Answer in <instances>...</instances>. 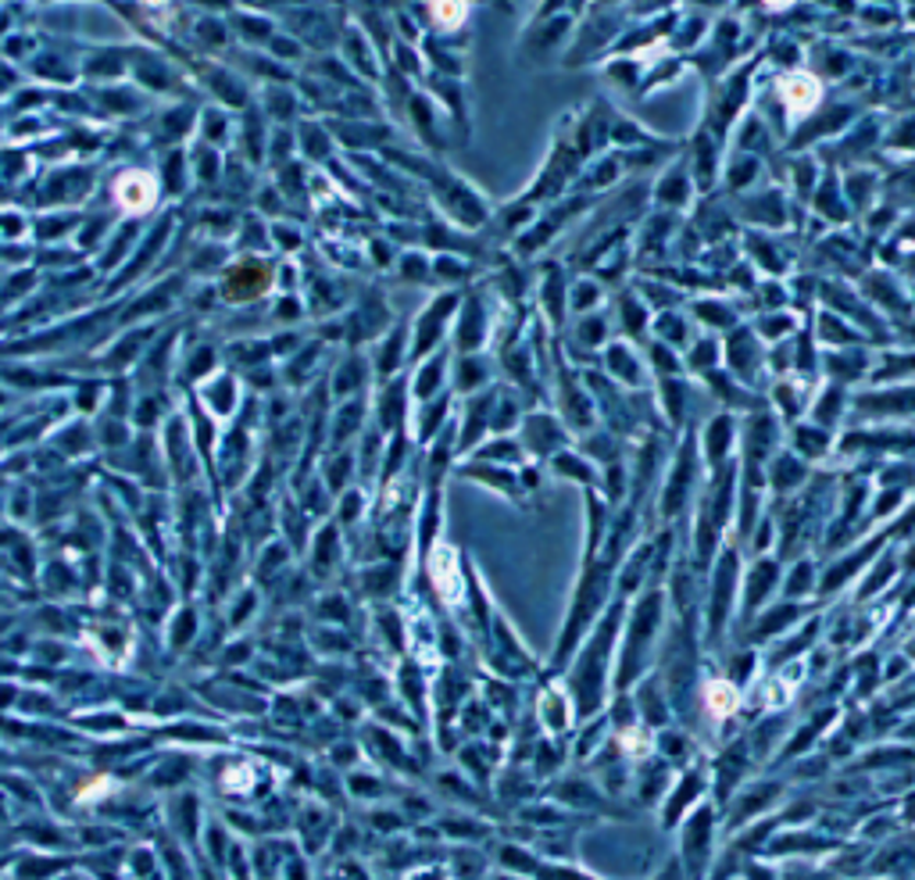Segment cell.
I'll list each match as a JSON object with an SVG mask.
<instances>
[{"mask_svg": "<svg viewBox=\"0 0 915 880\" xmlns=\"http://www.w3.org/2000/svg\"><path fill=\"white\" fill-rule=\"evenodd\" d=\"M701 483H705V466L698 452V430H690L676 441L673 455H668L665 477L659 483V494H654V512H659L662 526H683L690 519V508L701 494Z\"/></svg>", "mask_w": 915, "mask_h": 880, "instance_id": "obj_1", "label": "cell"}, {"mask_svg": "<svg viewBox=\"0 0 915 880\" xmlns=\"http://www.w3.org/2000/svg\"><path fill=\"white\" fill-rule=\"evenodd\" d=\"M762 65H766L762 54H747V58L741 65H733L727 76H719L716 83H708L705 107H701V126L705 129H712L716 137L730 140L733 126L751 112L747 104L758 98L755 79L762 72Z\"/></svg>", "mask_w": 915, "mask_h": 880, "instance_id": "obj_2", "label": "cell"}, {"mask_svg": "<svg viewBox=\"0 0 915 880\" xmlns=\"http://www.w3.org/2000/svg\"><path fill=\"white\" fill-rule=\"evenodd\" d=\"M665 608H668V594H665L662 584L637 594L630 622H626V655H622V676H619L622 687L644 673L654 644H659V638H662Z\"/></svg>", "mask_w": 915, "mask_h": 880, "instance_id": "obj_3", "label": "cell"}, {"mask_svg": "<svg viewBox=\"0 0 915 880\" xmlns=\"http://www.w3.org/2000/svg\"><path fill=\"white\" fill-rule=\"evenodd\" d=\"M741 580H744V551L727 540L708 570V598H705V633L708 641H719L736 619L741 605Z\"/></svg>", "mask_w": 915, "mask_h": 880, "instance_id": "obj_4", "label": "cell"}, {"mask_svg": "<svg viewBox=\"0 0 915 880\" xmlns=\"http://www.w3.org/2000/svg\"><path fill=\"white\" fill-rule=\"evenodd\" d=\"M872 491H877V483H872V472L869 469L866 472H851L848 480H840L837 501H833V516H830L826 534H823V548L830 555H837L844 548L858 545V537H862V516H869Z\"/></svg>", "mask_w": 915, "mask_h": 880, "instance_id": "obj_5", "label": "cell"}, {"mask_svg": "<svg viewBox=\"0 0 915 880\" xmlns=\"http://www.w3.org/2000/svg\"><path fill=\"white\" fill-rule=\"evenodd\" d=\"M741 229H762V233H787L798 226V201L787 194L784 183H762L758 191L733 201Z\"/></svg>", "mask_w": 915, "mask_h": 880, "instance_id": "obj_6", "label": "cell"}, {"mask_svg": "<svg viewBox=\"0 0 915 880\" xmlns=\"http://www.w3.org/2000/svg\"><path fill=\"white\" fill-rule=\"evenodd\" d=\"M722 369L736 376L747 390L766 398V390L773 387L769 376V347L758 341V333L751 330V322L736 327L733 333L722 336Z\"/></svg>", "mask_w": 915, "mask_h": 880, "instance_id": "obj_7", "label": "cell"}, {"mask_svg": "<svg viewBox=\"0 0 915 880\" xmlns=\"http://www.w3.org/2000/svg\"><path fill=\"white\" fill-rule=\"evenodd\" d=\"M683 158L698 186V197H712L722 191V161H727V140L716 137L712 129H705L701 122L694 126V133L683 140Z\"/></svg>", "mask_w": 915, "mask_h": 880, "instance_id": "obj_8", "label": "cell"}, {"mask_svg": "<svg viewBox=\"0 0 915 880\" xmlns=\"http://www.w3.org/2000/svg\"><path fill=\"white\" fill-rule=\"evenodd\" d=\"M780 587H784V559L780 555H758V559H751L747 570H744V580H741V605H736V619L747 627L762 608L773 605Z\"/></svg>", "mask_w": 915, "mask_h": 880, "instance_id": "obj_9", "label": "cell"}, {"mask_svg": "<svg viewBox=\"0 0 915 880\" xmlns=\"http://www.w3.org/2000/svg\"><path fill=\"white\" fill-rule=\"evenodd\" d=\"M698 186H694V175L687 169V158L683 151L676 158H668L665 165L659 169L651 183V205L654 212H668V215H679V219H687L698 205Z\"/></svg>", "mask_w": 915, "mask_h": 880, "instance_id": "obj_10", "label": "cell"}, {"mask_svg": "<svg viewBox=\"0 0 915 880\" xmlns=\"http://www.w3.org/2000/svg\"><path fill=\"white\" fill-rule=\"evenodd\" d=\"M698 452L705 472H719L736 462L741 452V415L733 412H712L698 426Z\"/></svg>", "mask_w": 915, "mask_h": 880, "instance_id": "obj_11", "label": "cell"}, {"mask_svg": "<svg viewBox=\"0 0 915 880\" xmlns=\"http://www.w3.org/2000/svg\"><path fill=\"white\" fill-rule=\"evenodd\" d=\"M855 287H858V294H862L872 308L880 311L887 322H897V319H905V316H912V311H915L912 287H905L901 276L891 273V268H883V265L866 268V273L858 276Z\"/></svg>", "mask_w": 915, "mask_h": 880, "instance_id": "obj_12", "label": "cell"}, {"mask_svg": "<svg viewBox=\"0 0 915 880\" xmlns=\"http://www.w3.org/2000/svg\"><path fill=\"white\" fill-rule=\"evenodd\" d=\"M687 316L694 319V327L716 336H727L736 327H744V305L741 297H733L727 290H708V294H690Z\"/></svg>", "mask_w": 915, "mask_h": 880, "instance_id": "obj_13", "label": "cell"}, {"mask_svg": "<svg viewBox=\"0 0 915 880\" xmlns=\"http://www.w3.org/2000/svg\"><path fill=\"white\" fill-rule=\"evenodd\" d=\"M741 254L762 279H790V273H794V259H790L784 233L744 229L741 233Z\"/></svg>", "mask_w": 915, "mask_h": 880, "instance_id": "obj_14", "label": "cell"}, {"mask_svg": "<svg viewBox=\"0 0 915 880\" xmlns=\"http://www.w3.org/2000/svg\"><path fill=\"white\" fill-rule=\"evenodd\" d=\"M877 351L880 347H872V344L823 351V384H840L848 390H862L869 384L872 365H877Z\"/></svg>", "mask_w": 915, "mask_h": 880, "instance_id": "obj_15", "label": "cell"}, {"mask_svg": "<svg viewBox=\"0 0 915 880\" xmlns=\"http://www.w3.org/2000/svg\"><path fill=\"white\" fill-rule=\"evenodd\" d=\"M698 380L690 376H676V380H662L654 384V401H659V415L665 419L668 433L679 441L683 433H690V419H694V395H698Z\"/></svg>", "mask_w": 915, "mask_h": 880, "instance_id": "obj_16", "label": "cell"}, {"mask_svg": "<svg viewBox=\"0 0 915 880\" xmlns=\"http://www.w3.org/2000/svg\"><path fill=\"white\" fill-rule=\"evenodd\" d=\"M815 466H809L804 462V458H798L794 452L784 448L773 455V462H769V469H766V491H769V501L773 505H784V501H794L804 487L812 483V472Z\"/></svg>", "mask_w": 915, "mask_h": 880, "instance_id": "obj_17", "label": "cell"}, {"mask_svg": "<svg viewBox=\"0 0 915 880\" xmlns=\"http://www.w3.org/2000/svg\"><path fill=\"white\" fill-rule=\"evenodd\" d=\"M605 373L622 390H648V387H654L651 369H648V362H644V347L622 341V336L605 347Z\"/></svg>", "mask_w": 915, "mask_h": 880, "instance_id": "obj_18", "label": "cell"}, {"mask_svg": "<svg viewBox=\"0 0 915 880\" xmlns=\"http://www.w3.org/2000/svg\"><path fill=\"white\" fill-rule=\"evenodd\" d=\"M809 212L815 215V222H823L826 229H848V226L858 222L851 205H848V197H844V183H840L837 169L823 172V180H819L815 194L809 201Z\"/></svg>", "mask_w": 915, "mask_h": 880, "instance_id": "obj_19", "label": "cell"}, {"mask_svg": "<svg viewBox=\"0 0 915 880\" xmlns=\"http://www.w3.org/2000/svg\"><path fill=\"white\" fill-rule=\"evenodd\" d=\"M701 390L708 398L716 401V412H733V415H747V412H755L762 409V404H769L762 395H755V390H747L736 376H730L727 369H716V373H708L705 380H698Z\"/></svg>", "mask_w": 915, "mask_h": 880, "instance_id": "obj_20", "label": "cell"}, {"mask_svg": "<svg viewBox=\"0 0 915 880\" xmlns=\"http://www.w3.org/2000/svg\"><path fill=\"white\" fill-rule=\"evenodd\" d=\"M837 441H840V433L819 426L812 419H801V423L787 426V437H784L787 448L798 458H804L809 466H823L826 458H837Z\"/></svg>", "mask_w": 915, "mask_h": 880, "instance_id": "obj_21", "label": "cell"}, {"mask_svg": "<svg viewBox=\"0 0 915 880\" xmlns=\"http://www.w3.org/2000/svg\"><path fill=\"white\" fill-rule=\"evenodd\" d=\"M809 613H812V602H787V598L773 602L769 608H762V613L747 622L751 644H762L769 638H787Z\"/></svg>", "mask_w": 915, "mask_h": 880, "instance_id": "obj_22", "label": "cell"}, {"mask_svg": "<svg viewBox=\"0 0 915 880\" xmlns=\"http://www.w3.org/2000/svg\"><path fill=\"white\" fill-rule=\"evenodd\" d=\"M766 169L769 161L758 155H744V151H727V161H722V194L727 197H744L751 191H758L766 183Z\"/></svg>", "mask_w": 915, "mask_h": 880, "instance_id": "obj_23", "label": "cell"}, {"mask_svg": "<svg viewBox=\"0 0 915 880\" xmlns=\"http://www.w3.org/2000/svg\"><path fill=\"white\" fill-rule=\"evenodd\" d=\"M851 401H855V390L840 387V384H819L804 419H812V423L826 426L833 433H844V423L851 419Z\"/></svg>", "mask_w": 915, "mask_h": 880, "instance_id": "obj_24", "label": "cell"}, {"mask_svg": "<svg viewBox=\"0 0 915 880\" xmlns=\"http://www.w3.org/2000/svg\"><path fill=\"white\" fill-rule=\"evenodd\" d=\"M809 330H812L815 344L823 347V351H840V347H862V344H869L866 333L858 330L855 322H848V319L837 316V311H830V308H815L812 311Z\"/></svg>", "mask_w": 915, "mask_h": 880, "instance_id": "obj_25", "label": "cell"}, {"mask_svg": "<svg viewBox=\"0 0 915 880\" xmlns=\"http://www.w3.org/2000/svg\"><path fill=\"white\" fill-rule=\"evenodd\" d=\"M897 576H905L901 570V545L891 540L877 559L869 562V570L858 576V587H855V602H872L877 594H883L891 584H897Z\"/></svg>", "mask_w": 915, "mask_h": 880, "instance_id": "obj_26", "label": "cell"}, {"mask_svg": "<svg viewBox=\"0 0 915 880\" xmlns=\"http://www.w3.org/2000/svg\"><path fill=\"white\" fill-rule=\"evenodd\" d=\"M812 384H804V380H773V387L766 390V401H769V409L776 412V419H780L784 426H794L801 423L804 415H809V404H812V395L815 390H809Z\"/></svg>", "mask_w": 915, "mask_h": 880, "instance_id": "obj_27", "label": "cell"}, {"mask_svg": "<svg viewBox=\"0 0 915 880\" xmlns=\"http://www.w3.org/2000/svg\"><path fill=\"white\" fill-rule=\"evenodd\" d=\"M840 183H844V197H848L855 219H862L866 212H872L883 201V175L877 169H869V165L844 169Z\"/></svg>", "mask_w": 915, "mask_h": 880, "instance_id": "obj_28", "label": "cell"}, {"mask_svg": "<svg viewBox=\"0 0 915 880\" xmlns=\"http://www.w3.org/2000/svg\"><path fill=\"white\" fill-rule=\"evenodd\" d=\"M905 384H915V347H897V344L880 347L866 387H905Z\"/></svg>", "mask_w": 915, "mask_h": 880, "instance_id": "obj_29", "label": "cell"}, {"mask_svg": "<svg viewBox=\"0 0 915 880\" xmlns=\"http://www.w3.org/2000/svg\"><path fill=\"white\" fill-rule=\"evenodd\" d=\"M616 322H619V333L622 341L640 344L644 347L651 341V322H654V311L644 305V297H640L633 287H626L616 301Z\"/></svg>", "mask_w": 915, "mask_h": 880, "instance_id": "obj_30", "label": "cell"}, {"mask_svg": "<svg viewBox=\"0 0 915 880\" xmlns=\"http://www.w3.org/2000/svg\"><path fill=\"white\" fill-rule=\"evenodd\" d=\"M819 584H823V565L809 551L801 555V559H790L784 562V587L780 594L787 602H812L819 598Z\"/></svg>", "mask_w": 915, "mask_h": 880, "instance_id": "obj_31", "label": "cell"}, {"mask_svg": "<svg viewBox=\"0 0 915 880\" xmlns=\"http://www.w3.org/2000/svg\"><path fill=\"white\" fill-rule=\"evenodd\" d=\"M727 144H730V151L758 155V158H766V161H769V155L776 151V147H780V140H776L773 126H769V122L762 118L758 112H747L741 122H736Z\"/></svg>", "mask_w": 915, "mask_h": 880, "instance_id": "obj_32", "label": "cell"}, {"mask_svg": "<svg viewBox=\"0 0 915 880\" xmlns=\"http://www.w3.org/2000/svg\"><path fill=\"white\" fill-rule=\"evenodd\" d=\"M823 172H826V165H823V158H819L815 151L790 155V161H787V183H784L787 194L794 197V201H801V205H809L819 180H823Z\"/></svg>", "mask_w": 915, "mask_h": 880, "instance_id": "obj_33", "label": "cell"}, {"mask_svg": "<svg viewBox=\"0 0 915 880\" xmlns=\"http://www.w3.org/2000/svg\"><path fill=\"white\" fill-rule=\"evenodd\" d=\"M633 290L644 297V305L659 316V311H673V308H687L690 294L683 290V283H668L659 273H640Z\"/></svg>", "mask_w": 915, "mask_h": 880, "instance_id": "obj_34", "label": "cell"}, {"mask_svg": "<svg viewBox=\"0 0 915 880\" xmlns=\"http://www.w3.org/2000/svg\"><path fill=\"white\" fill-rule=\"evenodd\" d=\"M751 330L758 333V341L766 344V347H776V344H787V341H794V336L804 330V316H798L794 308H784V311H766V316H751Z\"/></svg>", "mask_w": 915, "mask_h": 880, "instance_id": "obj_35", "label": "cell"}, {"mask_svg": "<svg viewBox=\"0 0 915 880\" xmlns=\"http://www.w3.org/2000/svg\"><path fill=\"white\" fill-rule=\"evenodd\" d=\"M683 369H687L690 380H705L708 373L722 369V336L698 330V336L683 351Z\"/></svg>", "mask_w": 915, "mask_h": 880, "instance_id": "obj_36", "label": "cell"}, {"mask_svg": "<svg viewBox=\"0 0 915 880\" xmlns=\"http://www.w3.org/2000/svg\"><path fill=\"white\" fill-rule=\"evenodd\" d=\"M698 336V327L687 316V308H673V311H659L651 322V341H662L676 351H687V344Z\"/></svg>", "mask_w": 915, "mask_h": 880, "instance_id": "obj_37", "label": "cell"}, {"mask_svg": "<svg viewBox=\"0 0 915 880\" xmlns=\"http://www.w3.org/2000/svg\"><path fill=\"white\" fill-rule=\"evenodd\" d=\"M644 362H648L654 384L676 380V376H687V369H683V351L668 347V344H662V341H648V344H644Z\"/></svg>", "mask_w": 915, "mask_h": 880, "instance_id": "obj_38", "label": "cell"}, {"mask_svg": "<svg viewBox=\"0 0 915 880\" xmlns=\"http://www.w3.org/2000/svg\"><path fill=\"white\" fill-rule=\"evenodd\" d=\"M755 311L751 316H766V311H784V308H794L790 301V283L787 279H758V287L747 294Z\"/></svg>", "mask_w": 915, "mask_h": 880, "instance_id": "obj_39", "label": "cell"}, {"mask_svg": "<svg viewBox=\"0 0 915 880\" xmlns=\"http://www.w3.org/2000/svg\"><path fill=\"white\" fill-rule=\"evenodd\" d=\"M823 58L826 61H812V76L823 83V79H833V83H840V79H848L855 69H858V61H855V54L851 50H844L837 44H823Z\"/></svg>", "mask_w": 915, "mask_h": 880, "instance_id": "obj_40", "label": "cell"}, {"mask_svg": "<svg viewBox=\"0 0 915 880\" xmlns=\"http://www.w3.org/2000/svg\"><path fill=\"white\" fill-rule=\"evenodd\" d=\"M554 472H558V477H565V480L583 483L586 491H597V487H601V469L591 462V458H583V455H572V452L554 455Z\"/></svg>", "mask_w": 915, "mask_h": 880, "instance_id": "obj_41", "label": "cell"}, {"mask_svg": "<svg viewBox=\"0 0 915 880\" xmlns=\"http://www.w3.org/2000/svg\"><path fill=\"white\" fill-rule=\"evenodd\" d=\"M526 430H529V444L537 452H558L565 444V430L551 415H533Z\"/></svg>", "mask_w": 915, "mask_h": 880, "instance_id": "obj_42", "label": "cell"}, {"mask_svg": "<svg viewBox=\"0 0 915 880\" xmlns=\"http://www.w3.org/2000/svg\"><path fill=\"white\" fill-rule=\"evenodd\" d=\"M858 222H862V229H866L869 237H883V233L894 237V229L901 226V208H894V205H887V201H880V205L872 208V212H866Z\"/></svg>", "mask_w": 915, "mask_h": 880, "instance_id": "obj_43", "label": "cell"}, {"mask_svg": "<svg viewBox=\"0 0 915 880\" xmlns=\"http://www.w3.org/2000/svg\"><path fill=\"white\" fill-rule=\"evenodd\" d=\"M605 301V287H601L597 279H591V276H583L576 287L569 290V305L580 311V316H591V311Z\"/></svg>", "mask_w": 915, "mask_h": 880, "instance_id": "obj_44", "label": "cell"}, {"mask_svg": "<svg viewBox=\"0 0 915 880\" xmlns=\"http://www.w3.org/2000/svg\"><path fill=\"white\" fill-rule=\"evenodd\" d=\"M580 341L586 347H608V319L605 316H597V311H591V316H583L580 319Z\"/></svg>", "mask_w": 915, "mask_h": 880, "instance_id": "obj_45", "label": "cell"}, {"mask_svg": "<svg viewBox=\"0 0 915 880\" xmlns=\"http://www.w3.org/2000/svg\"><path fill=\"white\" fill-rule=\"evenodd\" d=\"M901 570H905V576L915 570V537L901 545Z\"/></svg>", "mask_w": 915, "mask_h": 880, "instance_id": "obj_46", "label": "cell"}, {"mask_svg": "<svg viewBox=\"0 0 915 880\" xmlns=\"http://www.w3.org/2000/svg\"><path fill=\"white\" fill-rule=\"evenodd\" d=\"M901 22H905V25H915V8H912V4L901 8Z\"/></svg>", "mask_w": 915, "mask_h": 880, "instance_id": "obj_47", "label": "cell"}, {"mask_svg": "<svg viewBox=\"0 0 915 880\" xmlns=\"http://www.w3.org/2000/svg\"><path fill=\"white\" fill-rule=\"evenodd\" d=\"M908 652H912V659H915V648H908Z\"/></svg>", "mask_w": 915, "mask_h": 880, "instance_id": "obj_48", "label": "cell"}]
</instances>
